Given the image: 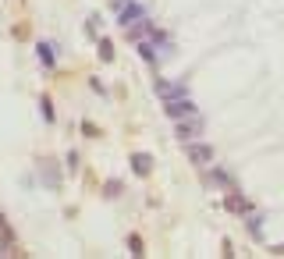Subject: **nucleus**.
Segmentation results:
<instances>
[{
	"label": "nucleus",
	"instance_id": "f257e3e1",
	"mask_svg": "<svg viewBox=\"0 0 284 259\" xmlns=\"http://www.w3.org/2000/svg\"><path fill=\"white\" fill-rule=\"evenodd\" d=\"M132 167H135V174H146L153 167V160H149V157H132Z\"/></svg>",
	"mask_w": 284,
	"mask_h": 259
},
{
	"label": "nucleus",
	"instance_id": "f03ea898",
	"mask_svg": "<svg viewBox=\"0 0 284 259\" xmlns=\"http://www.w3.org/2000/svg\"><path fill=\"white\" fill-rule=\"evenodd\" d=\"M167 114L171 117H185V114H192V107L188 103H174V107H167Z\"/></svg>",
	"mask_w": 284,
	"mask_h": 259
},
{
	"label": "nucleus",
	"instance_id": "7ed1b4c3",
	"mask_svg": "<svg viewBox=\"0 0 284 259\" xmlns=\"http://www.w3.org/2000/svg\"><path fill=\"white\" fill-rule=\"evenodd\" d=\"M192 160H196V164H206V160H210V149H206V146H192Z\"/></svg>",
	"mask_w": 284,
	"mask_h": 259
},
{
	"label": "nucleus",
	"instance_id": "20e7f679",
	"mask_svg": "<svg viewBox=\"0 0 284 259\" xmlns=\"http://www.w3.org/2000/svg\"><path fill=\"white\" fill-rule=\"evenodd\" d=\"M100 57H103V61H110V57H114V50H110V43H107V39L100 43Z\"/></svg>",
	"mask_w": 284,
	"mask_h": 259
},
{
	"label": "nucleus",
	"instance_id": "39448f33",
	"mask_svg": "<svg viewBox=\"0 0 284 259\" xmlns=\"http://www.w3.org/2000/svg\"><path fill=\"white\" fill-rule=\"evenodd\" d=\"M128 245H132V252H135V256H142V242H139V238H135V235L128 238Z\"/></svg>",
	"mask_w": 284,
	"mask_h": 259
}]
</instances>
